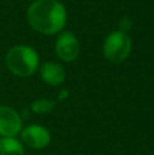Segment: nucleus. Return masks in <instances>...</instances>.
Returning <instances> with one entry per match:
<instances>
[{"instance_id":"9","label":"nucleus","mask_w":154,"mask_h":155,"mask_svg":"<svg viewBox=\"0 0 154 155\" xmlns=\"http://www.w3.org/2000/svg\"><path fill=\"white\" fill-rule=\"evenodd\" d=\"M56 106V101L51 98H38L30 104V110L35 114H48Z\"/></svg>"},{"instance_id":"10","label":"nucleus","mask_w":154,"mask_h":155,"mask_svg":"<svg viewBox=\"0 0 154 155\" xmlns=\"http://www.w3.org/2000/svg\"><path fill=\"white\" fill-rule=\"evenodd\" d=\"M132 22L130 21V19L127 18V16H124V18H122V21H120V25H119V29L117 30H120V31H124V33H128L130 31V29L132 27Z\"/></svg>"},{"instance_id":"8","label":"nucleus","mask_w":154,"mask_h":155,"mask_svg":"<svg viewBox=\"0 0 154 155\" xmlns=\"http://www.w3.org/2000/svg\"><path fill=\"white\" fill-rule=\"evenodd\" d=\"M0 155H25V146L16 137H0Z\"/></svg>"},{"instance_id":"11","label":"nucleus","mask_w":154,"mask_h":155,"mask_svg":"<svg viewBox=\"0 0 154 155\" xmlns=\"http://www.w3.org/2000/svg\"><path fill=\"white\" fill-rule=\"evenodd\" d=\"M67 97H68V91L67 90H62L59 93V99H60V101H63V99H67Z\"/></svg>"},{"instance_id":"2","label":"nucleus","mask_w":154,"mask_h":155,"mask_svg":"<svg viewBox=\"0 0 154 155\" xmlns=\"http://www.w3.org/2000/svg\"><path fill=\"white\" fill-rule=\"evenodd\" d=\"M5 65L12 75L29 78L40 68V56L34 48L25 44H18L8 49L5 54Z\"/></svg>"},{"instance_id":"4","label":"nucleus","mask_w":154,"mask_h":155,"mask_svg":"<svg viewBox=\"0 0 154 155\" xmlns=\"http://www.w3.org/2000/svg\"><path fill=\"white\" fill-rule=\"evenodd\" d=\"M81 52V44L79 40L72 31L63 30L59 33L55 41V53L62 61L72 63L78 59Z\"/></svg>"},{"instance_id":"12","label":"nucleus","mask_w":154,"mask_h":155,"mask_svg":"<svg viewBox=\"0 0 154 155\" xmlns=\"http://www.w3.org/2000/svg\"><path fill=\"white\" fill-rule=\"evenodd\" d=\"M27 2H34V0H27Z\"/></svg>"},{"instance_id":"1","label":"nucleus","mask_w":154,"mask_h":155,"mask_svg":"<svg viewBox=\"0 0 154 155\" xmlns=\"http://www.w3.org/2000/svg\"><path fill=\"white\" fill-rule=\"evenodd\" d=\"M26 19L34 31L56 35L65 27L67 8L59 0H34L26 10Z\"/></svg>"},{"instance_id":"3","label":"nucleus","mask_w":154,"mask_h":155,"mask_svg":"<svg viewBox=\"0 0 154 155\" xmlns=\"http://www.w3.org/2000/svg\"><path fill=\"white\" fill-rule=\"evenodd\" d=\"M132 52V40L130 34L120 30L111 31L104 40L102 54L108 61L119 64L130 57Z\"/></svg>"},{"instance_id":"6","label":"nucleus","mask_w":154,"mask_h":155,"mask_svg":"<svg viewBox=\"0 0 154 155\" xmlns=\"http://www.w3.org/2000/svg\"><path fill=\"white\" fill-rule=\"evenodd\" d=\"M23 128V118L16 109L0 105V137H16Z\"/></svg>"},{"instance_id":"13","label":"nucleus","mask_w":154,"mask_h":155,"mask_svg":"<svg viewBox=\"0 0 154 155\" xmlns=\"http://www.w3.org/2000/svg\"><path fill=\"white\" fill-rule=\"evenodd\" d=\"M113 155H120V154H113Z\"/></svg>"},{"instance_id":"7","label":"nucleus","mask_w":154,"mask_h":155,"mask_svg":"<svg viewBox=\"0 0 154 155\" xmlns=\"http://www.w3.org/2000/svg\"><path fill=\"white\" fill-rule=\"evenodd\" d=\"M40 76L42 79V82H45L46 84L57 87L62 86L65 82V70L63 68L62 64L55 61H45L44 64L40 65Z\"/></svg>"},{"instance_id":"5","label":"nucleus","mask_w":154,"mask_h":155,"mask_svg":"<svg viewBox=\"0 0 154 155\" xmlns=\"http://www.w3.org/2000/svg\"><path fill=\"white\" fill-rule=\"evenodd\" d=\"M21 142L23 146L33 148V150H44L51 144V132L48 128L38 124H30L22 128L21 134Z\"/></svg>"}]
</instances>
